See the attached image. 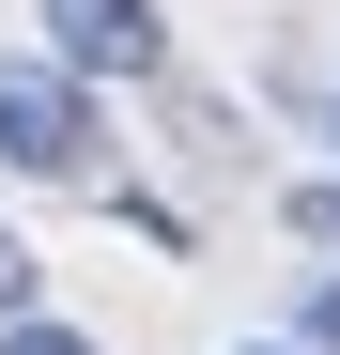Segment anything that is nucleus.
<instances>
[{
  "label": "nucleus",
  "instance_id": "nucleus-8",
  "mask_svg": "<svg viewBox=\"0 0 340 355\" xmlns=\"http://www.w3.org/2000/svg\"><path fill=\"white\" fill-rule=\"evenodd\" d=\"M325 155H340V93H325Z\"/></svg>",
  "mask_w": 340,
  "mask_h": 355
},
{
  "label": "nucleus",
  "instance_id": "nucleus-2",
  "mask_svg": "<svg viewBox=\"0 0 340 355\" xmlns=\"http://www.w3.org/2000/svg\"><path fill=\"white\" fill-rule=\"evenodd\" d=\"M31 31H46V62H78V78H170V16L155 0H31Z\"/></svg>",
  "mask_w": 340,
  "mask_h": 355
},
{
  "label": "nucleus",
  "instance_id": "nucleus-7",
  "mask_svg": "<svg viewBox=\"0 0 340 355\" xmlns=\"http://www.w3.org/2000/svg\"><path fill=\"white\" fill-rule=\"evenodd\" d=\"M294 232H309V248H340V170H325V186H294Z\"/></svg>",
  "mask_w": 340,
  "mask_h": 355
},
{
  "label": "nucleus",
  "instance_id": "nucleus-9",
  "mask_svg": "<svg viewBox=\"0 0 340 355\" xmlns=\"http://www.w3.org/2000/svg\"><path fill=\"white\" fill-rule=\"evenodd\" d=\"M248 355H309V340H248Z\"/></svg>",
  "mask_w": 340,
  "mask_h": 355
},
{
  "label": "nucleus",
  "instance_id": "nucleus-4",
  "mask_svg": "<svg viewBox=\"0 0 340 355\" xmlns=\"http://www.w3.org/2000/svg\"><path fill=\"white\" fill-rule=\"evenodd\" d=\"M0 355H93V324H62V309H16V324H0Z\"/></svg>",
  "mask_w": 340,
  "mask_h": 355
},
{
  "label": "nucleus",
  "instance_id": "nucleus-1",
  "mask_svg": "<svg viewBox=\"0 0 340 355\" xmlns=\"http://www.w3.org/2000/svg\"><path fill=\"white\" fill-rule=\"evenodd\" d=\"M0 170L16 186H108V108H93V78L78 62H0Z\"/></svg>",
  "mask_w": 340,
  "mask_h": 355
},
{
  "label": "nucleus",
  "instance_id": "nucleus-6",
  "mask_svg": "<svg viewBox=\"0 0 340 355\" xmlns=\"http://www.w3.org/2000/svg\"><path fill=\"white\" fill-rule=\"evenodd\" d=\"M294 340H309V355H340V278H309V293H294Z\"/></svg>",
  "mask_w": 340,
  "mask_h": 355
},
{
  "label": "nucleus",
  "instance_id": "nucleus-5",
  "mask_svg": "<svg viewBox=\"0 0 340 355\" xmlns=\"http://www.w3.org/2000/svg\"><path fill=\"white\" fill-rule=\"evenodd\" d=\"M16 309H46V263H31V232H0V324Z\"/></svg>",
  "mask_w": 340,
  "mask_h": 355
},
{
  "label": "nucleus",
  "instance_id": "nucleus-3",
  "mask_svg": "<svg viewBox=\"0 0 340 355\" xmlns=\"http://www.w3.org/2000/svg\"><path fill=\"white\" fill-rule=\"evenodd\" d=\"M108 216H124L155 263H186V248H201V232H186V201H155V186H108Z\"/></svg>",
  "mask_w": 340,
  "mask_h": 355
}]
</instances>
